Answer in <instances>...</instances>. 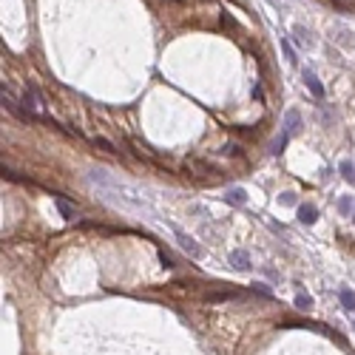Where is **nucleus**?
Returning a JSON list of instances; mask_svg holds the SVG:
<instances>
[{
	"instance_id": "1",
	"label": "nucleus",
	"mask_w": 355,
	"mask_h": 355,
	"mask_svg": "<svg viewBox=\"0 0 355 355\" xmlns=\"http://www.w3.org/2000/svg\"><path fill=\"white\" fill-rule=\"evenodd\" d=\"M173 236H176V242H179V245H182V250L188 253L190 259H202V247L196 245V242L190 239V236L182 230V227H176V225H173Z\"/></svg>"
},
{
	"instance_id": "13",
	"label": "nucleus",
	"mask_w": 355,
	"mask_h": 355,
	"mask_svg": "<svg viewBox=\"0 0 355 355\" xmlns=\"http://www.w3.org/2000/svg\"><path fill=\"white\" fill-rule=\"evenodd\" d=\"M54 202H57V210L63 213V219H74V210H71V205H68L66 199H60V196H57Z\"/></svg>"
},
{
	"instance_id": "16",
	"label": "nucleus",
	"mask_w": 355,
	"mask_h": 355,
	"mask_svg": "<svg viewBox=\"0 0 355 355\" xmlns=\"http://www.w3.org/2000/svg\"><path fill=\"white\" fill-rule=\"evenodd\" d=\"M222 153H225V156H242V145H236V142H233V145H225Z\"/></svg>"
},
{
	"instance_id": "9",
	"label": "nucleus",
	"mask_w": 355,
	"mask_h": 355,
	"mask_svg": "<svg viewBox=\"0 0 355 355\" xmlns=\"http://www.w3.org/2000/svg\"><path fill=\"white\" fill-rule=\"evenodd\" d=\"M338 210L347 213V216H352V222H355V199L352 196H341V199H338Z\"/></svg>"
},
{
	"instance_id": "18",
	"label": "nucleus",
	"mask_w": 355,
	"mask_h": 355,
	"mask_svg": "<svg viewBox=\"0 0 355 355\" xmlns=\"http://www.w3.org/2000/svg\"><path fill=\"white\" fill-rule=\"evenodd\" d=\"M160 262H162V267H173V259L168 253H160Z\"/></svg>"
},
{
	"instance_id": "17",
	"label": "nucleus",
	"mask_w": 355,
	"mask_h": 355,
	"mask_svg": "<svg viewBox=\"0 0 355 355\" xmlns=\"http://www.w3.org/2000/svg\"><path fill=\"white\" fill-rule=\"evenodd\" d=\"M282 49H284V57H287V60L295 66V51H293V46H290L287 40H282Z\"/></svg>"
},
{
	"instance_id": "6",
	"label": "nucleus",
	"mask_w": 355,
	"mask_h": 355,
	"mask_svg": "<svg viewBox=\"0 0 355 355\" xmlns=\"http://www.w3.org/2000/svg\"><path fill=\"white\" fill-rule=\"evenodd\" d=\"M225 202H227V205H247V193H245L242 188H233V190H227Z\"/></svg>"
},
{
	"instance_id": "5",
	"label": "nucleus",
	"mask_w": 355,
	"mask_h": 355,
	"mask_svg": "<svg viewBox=\"0 0 355 355\" xmlns=\"http://www.w3.org/2000/svg\"><path fill=\"white\" fill-rule=\"evenodd\" d=\"M230 264L236 270H250V253L247 250H233L230 253Z\"/></svg>"
},
{
	"instance_id": "12",
	"label": "nucleus",
	"mask_w": 355,
	"mask_h": 355,
	"mask_svg": "<svg viewBox=\"0 0 355 355\" xmlns=\"http://www.w3.org/2000/svg\"><path fill=\"white\" fill-rule=\"evenodd\" d=\"M290 140H293V136H290L287 131H282V134L275 136V142H273V153H282L284 148H287V142H290Z\"/></svg>"
},
{
	"instance_id": "2",
	"label": "nucleus",
	"mask_w": 355,
	"mask_h": 355,
	"mask_svg": "<svg viewBox=\"0 0 355 355\" xmlns=\"http://www.w3.org/2000/svg\"><path fill=\"white\" fill-rule=\"evenodd\" d=\"M301 77H304V83H307V88H310V94H312V97L324 100V86H321V80H319V77H315V74L310 71V68H304V71H301Z\"/></svg>"
},
{
	"instance_id": "22",
	"label": "nucleus",
	"mask_w": 355,
	"mask_h": 355,
	"mask_svg": "<svg viewBox=\"0 0 355 355\" xmlns=\"http://www.w3.org/2000/svg\"><path fill=\"white\" fill-rule=\"evenodd\" d=\"M352 327H355V321H352Z\"/></svg>"
},
{
	"instance_id": "3",
	"label": "nucleus",
	"mask_w": 355,
	"mask_h": 355,
	"mask_svg": "<svg viewBox=\"0 0 355 355\" xmlns=\"http://www.w3.org/2000/svg\"><path fill=\"white\" fill-rule=\"evenodd\" d=\"M284 131H287L290 136H295L301 131V114L299 111H287V114H284Z\"/></svg>"
},
{
	"instance_id": "4",
	"label": "nucleus",
	"mask_w": 355,
	"mask_h": 355,
	"mask_svg": "<svg viewBox=\"0 0 355 355\" xmlns=\"http://www.w3.org/2000/svg\"><path fill=\"white\" fill-rule=\"evenodd\" d=\"M299 219L304 222V225H312V222L319 219V208H315V205H310V202L299 205Z\"/></svg>"
},
{
	"instance_id": "20",
	"label": "nucleus",
	"mask_w": 355,
	"mask_h": 355,
	"mask_svg": "<svg viewBox=\"0 0 355 355\" xmlns=\"http://www.w3.org/2000/svg\"><path fill=\"white\" fill-rule=\"evenodd\" d=\"M293 202H295L293 193H282V205H293Z\"/></svg>"
},
{
	"instance_id": "19",
	"label": "nucleus",
	"mask_w": 355,
	"mask_h": 355,
	"mask_svg": "<svg viewBox=\"0 0 355 355\" xmlns=\"http://www.w3.org/2000/svg\"><path fill=\"white\" fill-rule=\"evenodd\" d=\"M253 290H259V293H262V295H273V293H270V290H267V284H253Z\"/></svg>"
},
{
	"instance_id": "11",
	"label": "nucleus",
	"mask_w": 355,
	"mask_h": 355,
	"mask_svg": "<svg viewBox=\"0 0 355 355\" xmlns=\"http://www.w3.org/2000/svg\"><path fill=\"white\" fill-rule=\"evenodd\" d=\"M336 34H338V43H341V46H349V49L355 46V37H352V31H349V29H341V26H338Z\"/></svg>"
},
{
	"instance_id": "14",
	"label": "nucleus",
	"mask_w": 355,
	"mask_h": 355,
	"mask_svg": "<svg viewBox=\"0 0 355 355\" xmlns=\"http://www.w3.org/2000/svg\"><path fill=\"white\" fill-rule=\"evenodd\" d=\"M295 307H299V310H310V307H312V299H310L307 293H299V295H295Z\"/></svg>"
},
{
	"instance_id": "15",
	"label": "nucleus",
	"mask_w": 355,
	"mask_h": 355,
	"mask_svg": "<svg viewBox=\"0 0 355 355\" xmlns=\"http://www.w3.org/2000/svg\"><path fill=\"white\" fill-rule=\"evenodd\" d=\"M94 145H97V148H103V151H108V153H116V148L111 145L108 140H103V136H94Z\"/></svg>"
},
{
	"instance_id": "7",
	"label": "nucleus",
	"mask_w": 355,
	"mask_h": 355,
	"mask_svg": "<svg viewBox=\"0 0 355 355\" xmlns=\"http://www.w3.org/2000/svg\"><path fill=\"white\" fill-rule=\"evenodd\" d=\"M293 40H295L299 46H304V49H310V46H312L310 31H307V29H301V26H293Z\"/></svg>"
},
{
	"instance_id": "21",
	"label": "nucleus",
	"mask_w": 355,
	"mask_h": 355,
	"mask_svg": "<svg viewBox=\"0 0 355 355\" xmlns=\"http://www.w3.org/2000/svg\"><path fill=\"white\" fill-rule=\"evenodd\" d=\"M253 97H256V100H264V94H262V88H259V86H253Z\"/></svg>"
},
{
	"instance_id": "8",
	"label": "nucleus",
	"mask_w": 355,
	"mask_h": 355,
	"mask_svg": "<svg viewBox=\"0 0 355 355\" xmlns=\"http://www.w3.org/2000/svg\"><path fill=\"white\" fill-rule=\"evenodd\" d=\"M338 299H341L344 310H349V312L355 310V290H349V287H341V293H338Z\"/></svg>"
},
{
	"instance_id": "10",
	"label": "nucleus",
	"mask_w": 355,
	"mask_h": 355,
	"mask_svg": "<svg viewBox=\"0 0 355 355\" xmlns=\"http://www.w3.org/2000/svg\"><path fill=\"white\" fill-rule=\"evenodd\" d=\"M338 171H341V176L347 179V182H355V162L344 160L341 165H338Z\"/></svg>"
}]
</instances>
